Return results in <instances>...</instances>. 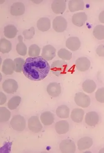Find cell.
<instances>
[{"label": "cell", "instance_id": "cell-1", "mask_svg": "<svg viewBox=\"0 0 104 153\" xmlns=\"http://www.w3.org/2000/svg\"><path fill=\"white\" fill-rule=\"evenodd\" d=\"M50 67L47 61L42 56L29 57L25 61L23 73L30 80L39 81L48 75Z\"/></svg>", "mask_w": 104, "mask_h": 153}, {"label": "cell", "instance_id": "cell-2", "mask_svg": "<svg viewBox=\"0 0 104 153\" xmlns=\"http://www.w3.org/2000/svg\"><path fill=\"white\" fill-rule=\"evenodd\" d=\"M68 64L64 60H57L52 63L50 70L54 75L60 76L66 73Z\"/></svg>", "mask_w": 104, "mask_h": 153}, {"label": "cell", "instance_id": "cell-3", "mask_svg": "<svg viewBox=\"0 0 104 153\" xmlns=\"http://www.w3.org/2000/svg\"><path fill=\"white\" fill-rule=\"evenodd\" d=\"M12 128L18 132H22L25 129L26 122L24 117L20 115L14 116L10 122Z\"/></svg>", "mask_w": 104, "mask_h": 153}, {"label": "cell", "instance_id": "cell-4", "mask_svg": "<svg viewBox=\"0 0 104 153\" xmlns=\"http://www.w3.org/2000/svg\"><path fill=\"white\" fill-rule=\"evenodd\" d=\"M74 100L76 104L78 106L83 108H86L90 105V98L83 92H78L76 94Z\"/></svg>", "mask_w": 104, "mask_h": 153}, {"label": "cell", "instance_id": "cell-5", "mask_svg": "<svg viewBox=\"0 0 104 153\" xmlns=\"http://www.w3.org/2000/svg\"><path fill=\"white\" fill-rule=\"evenodd\" d=\"M59 149L61 152L73 153L76 150V146L74 142L70 139L63 140L60 144Z\"/></svg>", "mask_w": 104, "mask_h": 153}, {"label": "cell", "instance_id": "cell-6", "mask_svg": "<svg viewBox=\"0 0 104 153\" xmlns=\"http://www.w3.org/2000/svg\"><path fill=\"white\" fill-rule=\"evenodd\" d=\"M67 25L68 23L67 20L61 16H57L53 20V28L56 32H63L66 29Z\"/></svg>", "mask_w": 104, "mask_h": 153}, {"label": "cell", "instance_id": "cell-7", "mask_svg": "<svg viewBox=\"0 0 104 153\" xmlns=\"http://www.w3.org/2000/svg\"><path fill=\"white\" fill-rule=\"evenodd\" d=\"M18 87L17 82L12 79H8L3 82L2 88L6 93L14 94L18 90Z\"/></svg>", "mask_w": 104, "mask_h": 153}, {"label": "cell", "instance_id": "cell-8", "mask_svg": "<svg viewBox=\"0 0 104 153\" xmlns=\"http://www.w3.org/2000/svg\"><path fill=\"white\" fill-rule=\"evenodd\" d=\"M28 127L31 132L35 133H38L43 129V126L38 117L36 116H32L29 118L28 120Z\"/></svg>", "mask_w": 104, "mask_h": 153}, {"label": "cell", "instance_id": "cell-9", "mask_svg": "<svg viewBox=\"0 0 104 153\" xmlns=\"http://www.w3.org/2000/svg\"><path fill=\"white\" fill-rule=\"evenodd\" d=\"M56 50L55 47L51 45H47L43 47L42 57L47 61H50L56 57Z\"/></svg>", "mask_w": 104, "mask_h": 153}, {"label": "cell", "instance_id": "cell-10", "mask_svg": "<svg viewBox=\"0 0 104 153\" xmlns=\"http://www.w3.org/2000/svg\"><path fill=\"white\" fill-rule=\"evenodd\" d=\"M90 61L87 57H80L76 61V68L80 72L86 71L90 68Z\"/></svg>", "mask_w": 104, "mask_h": 153}, {"label": "cell", "instance_id": "cell-11", "mask_svg": "<svg viewBox=\"0 0 104 153\" xmlns=\"http://www.w3.org/2000/svg\"><path fill=\"white\" fill-rule=\"evenodd\" d=\"M99 116L96 112L92 111L87 113L84 117L85 123L91 127H94L98 124L99 121Z\"/></svg>", "mask_w": 104, "mask_h": 153}, {"label": "cell", "instance_id": "cell-12", "mask_svg": "<svg viewBox=\"0 0 104 153\" xmlns=\"http://www.w3.org/2000/svg\"><path fill=\"white\" fill-rule=\"evenodd\" d=\"M51 8L56 14H62L66 8V2L63 0H56L52 3Z\"/></svg>", "mask_w": 104, "mask_h": 153}, {"label": "cell", "instance_id": "cell-13", "mask_svg": "<svg viewBox=\"0 0 104 153\" xmlns=\"http://www.w3.org/2000/svg\"><path fill=\"white\" fill-rule=\"evenodd\" d=\"M15 65L14 61L11 59H5L3 62L2 71L6 75H11L15 71Z\"/></svg>", "mask_w": 104, "mask_h": 153}, {"label": "cell", "instance_id": "cell-14", "mask_svg": "<svg viewBox=\"0 0 104 153\" xmlns=\"http://www.w3.org/2000/svg\"><path fill=\"white\" fill-rule=\"evenodd\" d=\"M87 20V16L84 12H79L74 14L72 18V21L73 24L79 27L84 25Z\"/></svg>", "mask_w": 104, "mask_h": 153}, {"label": "cell", "instance_id": "cell-15", "mask_svg": "<svg viewBox=\"0 0 104 153\" xmlns=\"http://www.w3.org/2000/svg\"><path fill=\"white\" fill-rule=\"evenodd\" d=\"M93 143V139L89 137H84L81 138L78 141V149L80 151L85 150L90 148Z\"/></svg>", "mask_w": 104, "mask_h": 153}, {"label": "cell", "instance_id": "cell-16", "mask_svg": "<svg viewBox=\"0 0 104 153\" xmlns=\"http://www.w3.org/2000/svg\"><path fill=\"white\" fill-rule=\"evenodd\" d=\"M47 91L51 97H57L61 94V86L57 82L50 83L47 86Z\"/></svg>", "mask_w": 104, "mask_h": 153}, {"label": "cell", "instance_id": "cell-17", "mask_svg": "<svg viewBox=\"0 0 104 153\" xmlns=\"http://www.w3.org/2000/svg\"><path fill=\"white\" fill-rule=\"evenodd\" d=\"M25 10V6L23 3L16 2L11 6L10 13L12 16H20L24 13Z\"/></svg>", "mask_w": 104, "mask_h": 153}, {"label": "cell", "instance_id": "cell-18", "mask_svg": "<svg viewBox=\"0 0 104 153\" xmlns=\"http://www.w3.org/2000/svg\"><path fill=\"white\" fill-rule=\"evenodd\" d=\"M81 46V42L77 37H70L66 42V46L71 51H75L78 50Z\"/></svg>", "mask_w": 104, "mask_h": 153}, {"label": "cell", "instance_id": "cell-19", "mask_svg": "<svg viewBox=\"0 0 104 153\" xmlns=\"http://www.w3.org/2000/svg\"><path fill=\"white\" fill-rule=\"evenodd\" d=\"M55 130L58 134H66L69 130V123L65 120L57 122L55 125Z\"/></svg>", "mask_w": 104, "mask_h": 153}, {"label": "cell", "instance_id": "cell-20", "mask_svg": "<svg viewBox=\"0 0 104 153\" xmlns=\"http://www.w3.org/2000/svg\"><path fill=\"white\" fill-rule=\"evenodd\" d=\"M84 112L82 109L76 108L72 110L70 115V117L74 122L81 123L84 119Z\"/></svg>", "mask_w": 104, "mask_h": 153}, {"label": "cell", "instance_id": "cell-21", "mask_svg": "<svg viewBox=\"0 0 104 153\" xmlns=\"http://www.w3.org/2000/svg\"><path fill=\"white\" fill-rule=\"evenodd\" d=\"M68 8L71 12L83 10L84 8V2L81 0L70 1L68 4Z\"/></svg>", "mask_w": 104, "mask_h": 153}, {"label": "cell", "instance_id": "cell-22", "mask_svg": "<svg viewBox=\"0 0 104 153\" xmlns=\"http://www.w3.org/2000/svg\"><path fill=\"white\" fill-rule=\"evenodd\" d=\"M37 27L39 30L44 32L48 31L51 27L50 20L47 18H41L37 23Z\"/></svg>", "mask_w": 104, "mask_h": 153}, {"label": "cell", "instance_id": "cell-23", "mask_svg": "<svg viewBox=\"0 0 104 153\" xmlns=\"http://www.w3.org/2000/svg\"><path fill=\"white\" fill-rule=\"evenodd\" d=\"M40 118L42 123L46 126L52 125L55 120L54 114L50 111H45L42 113L40 116Z\"/></svg>", "mask_w": 104, "mask_h": 153}, {"label": "cell", "instance_id": "cell-24", "mask_svg": "<svg viewBox=\"0 0 104 153\" xmlns=\"http://www.w3.org/2000/svg\"><path fill=\"white\" fill-rule=\"evenodd\" d=\"M82 88L84 92L88 94L94 92L97 88V85L95 82L91 79H87L83 82Z\"/></svg>", "mask_w": 104, "mask_h": 153}, {"label": "cell", "instance_id": "cell-25", "mask_svg": "<svg viewBox=\"0 0 104 153\" xmlns=\"http://www.w3.org/2000/svg\"><path fill=\"white\" fill-rule=\"evenodd\" d=\"M18 32L17 28L13 25H8L4 27V35L8 39H13L16 37Z\"/></svg>", "mask_w": 104, "mask_h": 153}, {"label": "cell", "instance_id": "cell-26", "mask_svg": "<svg viewBox=\"0 0 104 153\" xmlns=\"http://www.w3.org/2000/svg\"><path fill=\"white\" fill-rule=\"evenodd\" d=\"M70 109L67 105H63L59 106L56 111L57 117L62 119H66L69 117Z\"/></svg>", "mask_w": 104, "mask_h": 153}, {"label": "cell", "instance_id": "cell-27", "mask_svg": "<svg viewBox=\"0 0 104 153\" xmlns=\"http://www.w3.org/2000/svg\"><path fill=\"white\" fill-rule=\"evenodd\" d=\"M18 43L16 45V50L18 54L21 56H25L27 53V48L23 42V37L21 35L18 36Z\"/></svg>", "mask_w": 104, "mask_h": 153}, {"label": "cell", "instance_id": "cell-28", "mask_svg": "<svg viewBox=\"0 0 104 153\" xmlns=\"http://www.w3.org/2000/svg\"><path fill=\"white\" fill-rule=\"evenodd\" d=\"M12 49V44L9 41L2 38L0 41V51L3 53H8Z\"/></svg>", "mask_w": 104, "mask_h": 153}, {"label": "cell", "instance_id": "cell-29", "mask_svg": "<svg viewBox=\"0 0 104 153\" xmlns=\"http://www.w3.org/2000/svg\"><path fill=\"white\" fill-rule=\"evenodd\" d=\"M21 101V98L20 97L18 96L13 97L8 102V107L11 110L16 109L20 105Z\"/></svg>", "mask_w": 104, "mask_h": 153}, {"label": "cell", "instance_id": "cell-30", "mask_svg": "<svg viewBox=\"0 0 104 153\" xmlns=\"http://www.w3.org/2000/svg\"><path fill=\"white\" fill-rule=\"evenodd\" d=\"M93 34L95 38L97 39H104V26L99 25L95 26Z\"/></svg>", "mask_w": 104, "mask_h": 153}, {"label": "cell", "instance_id": "cell-31", "mask_svg": "<svg viewBox=\"0 0 104 153\" xmlns=\"http://www.w3.org/2000/svg\"><path fill=\"white\" fill-rule=\"evenodd\" d=\"M11 116V113L6 107H2L0 108V122H5L8 121Z\"/></svg>", "mask_w": 104, "mask_h": 153}, {"label": "cell", "instance_id": "cell-32", "mask_svg": "<svg viewBox=\"0 0 104 153\" xmlns=\"http://www.w3.org/2000/svg\"><path fill=\"white\" fill-rule=\"evenodd\" d=\"M57 55L64 61H69L72 58V53L66 48L60 49L57 52Z\"/></svg>", "mask_w": 104, "mask_h": 153}, {"label": "cell", "instance_id": "cell-33", "mask_svg": "<svg viewBox=\"0 0 104 153\" xmlns=\"http://www.w3.org/2000/svg\"><path fill=\"white\" fill-rule=\"evenodd\" d=\"M41 53V48L37 45H31L29 48L28 54L29 56L31 57H35L38 56Z\"/></svg>", "mask_w": 104, "mask_h": 153}, {"label": "cell", "instance_id": "cell-34", "mask_svg": "<svg viewBox=\"0 0 104 153\" xmlns=\"http://www.w3.org/2000/svg\"><path fill=\"white\" fill-rule=\"evenodd\" d=\"M15 65V71L16 73H21L23 71V69L25 61L23 59L21 58H16L14 60Z\"/></svg>", "mask_w": 104, "mask_h": 153}, {"label": "cell", "instance_id": "cell-35", "mask_svg": "<svg viewBox=\"0 0 104 153\" xmlns=\"http://www.w3.org/2000/svg\"><path fill=\"white\" fill-rule=\"evenodd\" d=\"M95 98L97 102L104 103V87L97 89L95 93Z\"/></svg>", "mask_w": 104, "mask_h": 153}, {"label": "cell", "instance_id": "cell-36", "mask_svg": "<svg viewBox=\"0 0 104 153\" xmlns=\"http://www.w3.org/2000/svg\"><path fill=\"white\" fill-rule=\"evenodd\" d=\"M35 30L34 27H32L29 30H26L23 31V34L26 39H31L35 35Z\"/></svg>", "mask_w": 104, "mask_h": 153}, {"label": "cell", "instance_id": "cell-37", "mask_svg": "<svg viewBox=\"0 0 104 153\" xmlns=\"http://www.w3.org/2000/svg\"><path fill=\"white\" fill-rule=\"evenodd\" d=\"M96 53L99 56L104 57V45H99L96 49Z\"/></svg>", "mask_w": 104, "mask_h": 153}, {"label": "cell", "instance_id": "cell-38", "mask_svg": "<svg viewBox=\"0 0 104 153\" xmlns=\"http://www.w3.org/2000/svg\"><path fill=\"white\" fill-rule=\"evenodd\" d=\"M7 98L6 96L2 92H1V105H3L6 102Z\"/></svg>", "mask_w": 104, "mask_h": 153}, {"label": "cell", "instance_id": "cell-39", "mask_svg": "<svg viewBox=\"0 0 104 153\" xmlns=\"http://www.w3.org/2000/svg\"><path fill=\"white\" fill-rule=\"evenodd\" d=\"M99 20L101 23L104 24V10L102 11L99 14Z\"/></svg>", "mask_w": 104, "mask_h": 153}, {"label": "cell", "instance_id": "cell-40", "mask_svg": "<svg viewBox=\"0 0 104 153\" xmlns=\"http://www.w3.org/2000/svg\"><path fill=\"white\" fill-rule=\"evenodd\" d=\"M99 153H104V148L102 149H101L99 151Z\"/></svg>", "mask_w": 104, "mask_h": 153}]
</instances>
